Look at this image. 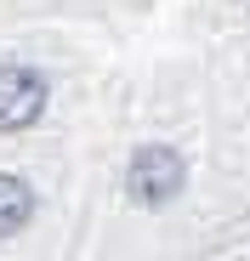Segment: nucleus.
<instances>
[{"label": "nucleus", "instance_id": "7ed1b4c3", "mask_svg": "<svg viewBox=\"0 0 250 261\" xmlns=\"http://www.w3.org/2000/svg\"><path fill=\"white\" fill-rule=\"evenodd\" d=\"M29 216H34V188L23 176H6V170H0V239L17 233Z\"/></svg>", "mask_w": 250, "mask_h": 261}, {"label": "nucleus", "instance_id": "f257e3e1", "mask_svg": "<svg viewBox=\"0 0 250 261\" xmlns=\"http://www.w3.org/2000/svg\"><path fill=\"white\" fill-rule=\"evenodd\" d=\"M182 182H188V165H182L177 148H165V142H148V148L131 159V199L148 204V210L171 204V199L182 193Z\"/></svg>", "mask_w": 250, "mask_h": 261}, {"label": "nucleus", "instance_id": "f03ea898", "mask_svg": "<svg viewBox=\"0 0 250 261\" xmlns=\"http://www.w3.org/2000/svg\"><path fill=\"white\" fill-rule=\"evenodd\" d=\"M40 108H46V80H40L34 68L6 63V68H0V130H23V125H34Z\"/></svg>", "mask_w": 250, "mask_h": 261}]
</instances>
